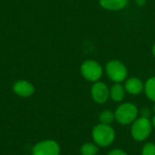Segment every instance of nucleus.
<instances>
[{
	"label": "nucleus",
	"mask_w": 155,
	"mask_h": 155,
	"mask_svg": "<svg viewBox=\"0 0 155 155\" xmlns=\"http://www.w3.org/2000/svg\"><path fill=\"white\" fill-rule=\"evenodd\" d=\"M93 138L94 142L100 146H108L114 141V130L108 124H100L93 130Z\"/></svg>",
	"instance_id": "obj_1"
},
{
	"label": "nucleus",
	"mask_w": 155,
	"mask_h": 155,
	"mask_svg": "<svg viewBox=\"0 0 155 155\" xmlns=\"http://www.w3.org/2000/svg\"><path fill=\"white\" fill-rule=\"evenodd\" d=\"M124 94L125 88H124V86L121 85L119 83L114 84L110 90V96L115 102H121L124 97Z\"/></svg>",
	"instance_id": "obj_11"
},
{
	"label": "nucleus",
	"mask_w": 155,
	"mask_h": 155,
	"mask_svg": "<svg viewBox=\"0 0 155 155\" xmlns=\"http://www.w3.org/2000/svg\"><path fill=\"white\" fill-rule=\"evenodd\" d=\"M153 111L155 112V104H154V106H153Z\"/></svg>",
	"instance_id": "obj_20"
},
{
	"label": "nucleus",
	"mask_w": 155,
	"mask_h": 155,
	"mask_svg": "<svg viewBox=\"0 0 155 155\" xmlns=\"http://www.w3.org/2000/svg\"><path fill=\"white\" fill-rule=\"evenodd\" d=\"M124 88L131 94H138L144 89V85L140 79L134 77L126 81Z\"/></svg>",
	"instance_id": "obj_9"
},
{
	"label": "nucleus",
	"mask_w": 155,
	"mask_h": 155,
	"mask_svg": "<svg viewBox=\"0 0 155 155\" xmlns=\"http://www.w3.org/2000/svg\"><path fill=\"white\" fill-rule=\"evenodd\" d=\"M60 147L54 141H45L37 143L33 149V155H59Z\"/></svg>",
	"instance_id": "obj_6"
},
{
	"label": "nucleus",
	"mask_w": 155,
	"mask_h": 155,
	"mask_svg": "<svg viewBox=\"0 0 155 155\" xmlns=\"http://www.w3.org/2000/svg\"><path fill=\"white\" fill-rule=\"evenodd\" d=\"M152 124L155 127V115L153 117V120H152Z\"/></svg>",
	"instance_id": "obj_18"
},
{
	"label": "nucleus",
	"mask_w": 155,
	"mask_h": 155,
	"mask_svg": "<svg viewBox=\"0 0 155 155\" xmlns=\"http://www.w3.org/2000/svg\"><path fill=\"white\" fill-rule=\"evenodd\" d=\"M152 122L148 118L145 117H140L136 119L132 125L131 128V134L134 140L142 142L144 141L146 138L149 137L151 132H152Z\"/></svg>",
	"instance_id": "obj_2"
},
{
	"label": "nucleus",
	"mask_w": 155,
	"mask_h": 155,
	"mask_svg": "<svg viewBox=\"0 0 155 155\" xmlns=\"http://www.w3.org/2000/svg\"><path fill=\"white\" fill-rule=\"evenodd\" d=\"M138 115V109L137 107L130 103L123 104L119 107H117L114 117L118 123L122 124H129L134 123Z\"/></svg>",
	"instance_id": "obj_3"
},
{
	"label": "nucleus",
	"mask_w": 155,
	"mask_h": 155,
	"mask_svg": "<svg viewBox=\"0 0 155 155\" xmlns=\"http://www.w3.org/2000/svg\"><path fill=\"white\" fill-rule=\"evenodd\" d=\"M150 114H151V112H150V110H149V109H147V108H144V109L143 110V117L149 118Z\"/></svg>",
	"instance_id": "obj_17"
},
{
	"label": "nucleus",
	"mask_w": 155,
	"mask_h": 155,
	"mask_svg": "<svg viewBox=\"0 0 155 155\" xmlns=\"http://www.w3.org/2000/svg\"><path fill=\"white\" fill-rule=\"evenodd\" d=\"M91 93L93 99L98 104L105 103L110 96V91L107 85L103 82H96L93 85Z\"/></svg>",
	"instance_id": "obj_7"
},
{
	"label": "nucleus",
	"mask_w": 155,
	"mask_h": 155,
	"mask_svg": "<svg viewBox=\"0 0 155 155\" xmlns=\"http://www.w3.org/2000/svg\"><path fill=\"white\" fill-rule=\"evenodd\" d=\"M108 155H127V154H126V153H124V151H122V150H120V149H116V150H114V151L110 152Z\"/></svg>",
	"instance_id": "obj_16"
},
{
	"label": "nucleus",
	"mask_w": 155,
	"mask_h": 155,
	"mask_svg": "<svg viewBox=\"0 0 155 155\" xmlns=\"http://www.w3.org/2000/svg\"><path fill=\"white\" fill-rule=\"evenodd\" d=\"M13 90L14 92L22 97H28L31 96L34 92H35V88L33 86V84L25 80H20L17 81L14 86H13Z\"/></svg>",
	"instance_id": "obj_8"
},
{
	"label": "nucleus",
	"mask_w": 155,
	"mask_h": 155,
	"mask_svg": "<svg viewBox=\"0 0 155 155\" xmlns=\"http://www.w3.org/2000/svg\"><path fill=\"white\" fill-rule=\"evenodd\" d=\"M143 155H155V144L152 143H146L143 148Z\"/></svg>",
	"instance_id": "obj_15"
},
{
	"label": "nucleus",
	"mask_w": 155,
	"mask_h": 155,
	"mask_svg": "<svg viewBox=\"0 0 155 155\" xmlns=\"http://www.w3.org/2000/svg\"><path fill=\"white\" fill-rule=\"evenodd\" d=\"M81 73L86 80L97 82L103 74V69L97 62L87 60L81 65Z\"/></svg>",
	"instance_id": "obj_4"
},
{
	"label": "nucleus",
	"mask_w": 155,
	"mask_h": 155,
	"mask_svg": "<svg viewBox=\"0 0 155 155\" xmlns=\"http://www.w3.org/2000/svg\"><path fill=\"white\" fill-rule=\"evenodd\" d=\"M114 119H115L114 114H113L111 111H104L101 113V114L99 116V120H100L101 124H108V125H110V124H112Z\"/></svg>",
	"instance_id": "obj_13"
},
{
	"label": "nucleus",
	"mask_w": 155,
	"mask_h": 155,
	"mask_svg": "<svg viewBox=\"0 0 155 155\" xmlns=\"http://www.w3.org/2000/svg\"><path fill=\"white\" fill-rule=\"evenodd\" d=\"M153 55L155 56V44L154 45H153Z\"/></svg>",
	"instance_id": "obj_19"
},
{
	"label": "nucleus",
	"mask_w": 155,
	"mask_h": 155,
	"mask_svg": "<svg viewBox=\"0 0 155 155\" xmlns=\"http://www.w3.org/2000/svg\"><path fill=\"white\" fill-rule=\"evenodd\" d=\"M106 73L109 78L115 83H121L124 81L127 76L126 67L123 63L117 60L110 61L106 64Z\"/></svg>",
	"instance_id": "obj_5"
},
{
	"label": "nucleus",
	"mask_w": 155,
	"mask_h": 155,
	"mask_svg": "<svg viewBox=\"0 0 155 155\" xmlns=\"http://www.w3.org/2000/svg\"><path fill=\"white\" fill-rule=\"evenodd\" d=\"M98 153V148L93 143H85L81 148L82 155H95Z\"/></svg>",
	"instance_id": "obj_14"
},
{
	"label": "nucleus",
	"mask_w": 155,
	"mask_h": 155,
	"mask_svg": "<svg viewBox=\"0 0 155 155\" xmlns=\"http://www.w3.org/2000/svg\"><path fill=\"white\" fill-rule=\"evenodd\" d=\"M100 5L107 10H121L126 6L128 0H99Z\"/></svg>",
	"instance_id": "obj_10"
},
{
	"label": "nucleus",
	"mask_w": 155,
	"mask_h": 155,
	"mask_svg": "<svg viewBox=\"0 0 155 155\" xmlns=\"http://www.w3.org/2000/svg\"><path fill=\"white\" fill-rule=\"evenodd\" d=\"M144 91L148 98H150L155 103V77L150 78L146 82L144 85Z\"/></svg>",
	"instance_id": "obj_12"
}]
</instances>
